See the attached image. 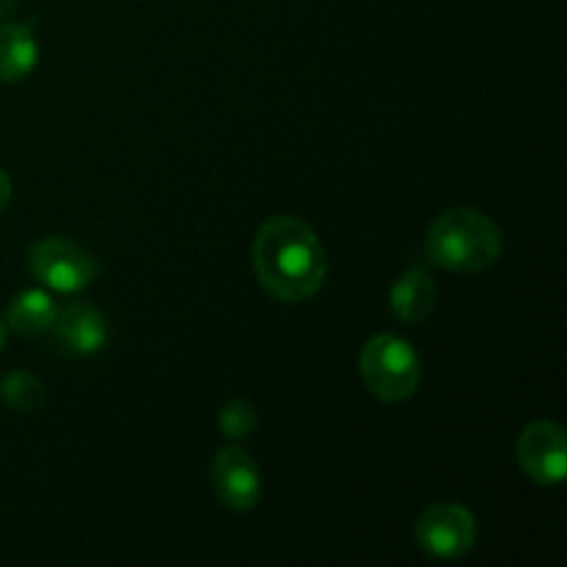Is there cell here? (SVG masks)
Wrapping results in <instances>:
<instances>
[{
	"label": "cell",
	"instance_id": "4fadbf2b",
	"mask_svg": "<svg viewBox=\"0 0 567 567\" xmlns=\"http://www.w3.org/2000/svg\"><path fill=\"white\" fill-rule=\"evenodd\" d=\"M258 424V410L247 402V399H233L221 408L219 413V430L221 435L230 437V441H241Z\"/></svg>",
	"mask_w": 567,
	"mask_h": 567
},
{
	"label": "cell",
	"instance_id": "52a82bcc",
	"mask_svg": "<svg viewBox=\"0 0 567 567\" xmlns=\"http://www.w3.org/2000/svg\"><path fill=\"white\" fill-rule=\"evenodd\" d=\"M210 485H214L221 507H227L230 513H249L258 507L260 493H264L258 463L241 446H225L216 454L214 468H210Z\"/></svg>",
	"mask_w": 567,
	"mask_h": 567
},
{
	"label": "cell",
	"instance_id": "8992f818",
	"mask_svg": "<svg viewBox=\"0 0 567 567\" xmlns=\"http://www.w3.org/2000/svg\"><path fill=\"white\" fill-rule=\"evenodd\" d=\"M518 465L535 485L557 487L567 476V435L557 421H535L518 437Z\"/></svg>",
	"mask_w": 567,
	"mask_h": 567
},
{
	"label": "cell",
	"instance_id": "3957f363",
	"mask_svg": "<svg viewBox=\"0 0 567 567\" xmlns=\"http://www.w3.org/2000/svg\"><path fill=\"white\" fill-rule=\"evenodd\" d=\"M360 377L380 402H404L421 385L419 352L404 338L380 332L369 338L360 352Z\"/></svg>",
	"mask_w": 567,
	"mask_h": 567
},
{
	"label": "cell",
	"instance_id": "9c48e42d",
	"mask_svg": "<svg viewBox=\"0 0 567 567\" xmlns=\"http://www.w3.org/2000/svg\"><path fill=\"white\" fill-rule=\"evenodd\" d=\"M437 302V286L432 280L430 271L424 266H410L408 271L399 275L393 282L391 293H388V305H391L393 316L402 324H421L430 319Z\"/></svg>",
	"mask_w": 567,
	"mask_h": 567
},
{
	"label": "cell",
	"instance_id": "5b68a950",
	"mask_svg": "<svg viewBox=\"0 0 567 567\" xmlns=\"http://www.w3.org/2000/svg\"><path fill=\"white\" fill-rule=\"evenodd\" d=\"M28 271L53 293H81L92 286L97 264L66 238H42L28 249Z\"/></svg>",
	"mask_w": 567,
	"mask_h": 567
},
{
	"label": "cell",
	"instance_id": "277c9868",
	"mask_svg": "<svg viewBox=\"0 0 567 567\" xmlns=\"http://www.w3.org/2000/svg\"><path fill=\"white\" fill-rule=\"evenodd\" d=\"M415 543L426 557L437 563L463 559L476 546V518L463 504H432L415 520Z\"/></svg>",
	"mask_w": 567,
	"mask_h": 567
},
{
	"label": "cell",
	"instance_id": "7c38bea8",
	"mask_svg": "<svg viewBox=\"0 0 567 567\" xmlns=\"http://www.w3.org/2000/svg\"><path fill=\"white\" fill-rule=\"evenodd\" d=\"M44 385L31 371H11L0 382V399L17 413H39L44 408Z\"/></svg>",
	"mask_w": 567,
	"mask_h": 567
},
{
	"label": "cell",
	"instance_id": "30bf717a",
	"mask_svg": "<svg viewBox=\"0 0 567 567\" xmlns=\"http://www.w3.org/2000/svg\"><path fill=\"white\" fill-rule=\"evenodd\" d=\"M39 42L25 22L0 25V81L20 83L37 70Z\"/></svg>",
	"mask_w": 567,
	"mask_h": 567
},
{
	"label": "cell",
	"instance_id": "7a4b0ae2",
	"mask_svg": "<svg viewBox=\"0 0 567 567\" xmlns=\"http://www.w3.org/2000/svg\"><path fill=\"white\" fill-rule=\"evenodd\" d=\"M426 258L446 271L476 275L496 266L504 238L496 221L476 208H454L437 216L426 233Z\"/></svg>",
	"mask_w": 567,
	"mask_h": 567
},
{
	"label": "cell",
	"instance_id": "5bb4252c",
	"mask_svg": "<svg viewBox=\"0 0 567 567\" xmlns=\"http://www.w3.org/2000/svg\"><path fill=\"white\" fill-rule=\"evenodd\" d=\"M11 192H14V188H11V177L6 175V169H0V214H3L6 205L11 203Z\"/></svg>",
	"mask_w": 567,
	"mask_h": 567
},
{
	"label": "cell",
	"instance_id": "8fae6325",
	"mask_svg": "<svg viewBox=\"0 0 567 567\" xmlns=\"http://www.w3.org/2000/svg\"><path fill=\"white\" fill-rule=\"evenodd\" d=\"M55 316H59V308H55L53 297L39 288H28L11 299L9 310H6V327L22 338H37L50 332Z\"/></svg>",
	"mask_w": 567,
	"mask_h": 567
},
{
	"label": "cell",
	"instance_id": "ba28073f",
	"mask_svg": "<svg viewBox=\"0 0 567 567\" xmlns=\"http://www.w3.org/2000/svg\"><path fill=\"white\" fill-rule=\"evenodd\" d=\"M50 332H53L55 349L72 358H92L103 352L109 343V321L89 302H72L59 310Z\"/></svg>",
	"mask_w": 567,
	"mask_h": 567
},
{
	"label": "cell",
	"instance_id": "9a60e30c",
	"mask_svg": "<svg viewBox=\"0 0 567 567\" xmlns=\"http://www.w3.org/2000/svg\"><path fill=\"white\" fill-rule=\"evenodd\" d=\"M3 347H6V321L0 319V352H3Z\"/></svg>",
	"mask_w": 567,
	"mask_h": 567
},
{
	"label": "cell",
	"instance_id": "6da1fadb",
	"mask_svg": "<svg viewBox=\"0 0 567 567\" xmlns=\"http://www.w3.org/2000/svg\"><path fill=\"white\" fill-rule=\"evenodd\" d=\"M252 266L269 297L297 305L324 286L327 249L299 216H271L255 233Z\"/></svg>",
	"mask_w": 567,
	"mask_h": 567
}]
</instances>
